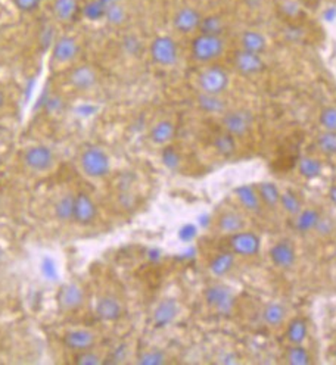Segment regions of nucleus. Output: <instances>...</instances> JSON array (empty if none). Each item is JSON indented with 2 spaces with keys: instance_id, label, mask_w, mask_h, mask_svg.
<instances>
[{
  "instance_id": "6e6d98bb",
  "label": "nucleus",
  "mask_w": 336,
  "mask_h": 365,
  "mask_svg": "<svg viewBox=\"0 0 336 365\" xmlns=\"http://www.w3.org/2000/svg\"><path fill=\"white\" fill-rule=\"evenodd\" d=\"M332 358H333V362L336 364V344L332 346Z\"/></svg>"
},
{
  "instance_id": "c03bdc74",
  "label": "nucleus",
  "mask_w": 336,
  "mask_h": 365,
  "mask_svg": "<svg viewBox=\"0 0 336 365\" xmlns=\"http://www.w3.org/2000/svg\"><path fill=\"white\" fill-rule=\"evenodd\" d=\"M319 124L324 131L336 133V106L323 108L319 115Z\"/></svg>"
},
{
  "instance_id": "a878e982",
  "label": "nucleus",
  "mask_w": 336,
  "mask_h": 365,
  "mask_svg": "<svg viewBox=\"0 0 336 365\" xmlns=\"http://www.w3.org/2000/svg\"><path fill=\"white\" fill-rule=\"evenodd\" d=\"M321 212L316 208H302L298 215L294 216L295 230L299 234H310L315 232V228L320 220Z\"/></svg>"
},
{
  "instance_id": "4c0bfd02",
  "label": "nucleus",
  "mask_w": 336,
  "mask_h": 365,
  "mask_svg": "<svg viewBox=\"0 0 336 365\" xmlns=\"http://www.w3.org/2000/svg\"><path fill=\"white\" fill-rule=\"evenodd\" d=\"M316 147H317V151L324 156H335L336 155V133L323 130L316 137Z\"/></svg>"
},
{
  "instance_id": "e433bc0d",
  "label": "nucleus",
  "mask_w": 336,
  "mask_h": 365,
  "mask_svg": "<svg viewBox=\"0 0 336 365\" xmlns=\"http://www.w3.org/2000/svg\"><path fill=\"white\" fill-rule=\"evenodd\" d=\"M224 30H226V22L218 15H208L203 17L199 24V32L211 34V36H223Z\"/></svg>"
},
{
  "instance_id": "a211bd4d",
  "label": "nucleus",
  "mask_w": 336,
  "mask_h": 365,
  "mask_svg": "<svg viewBox=\"0 0 336 365\" xmlns=\"http://www.w3.org/2000/svg\"><path fill=\"white\" fill-rule=\"evenodd\" d=\"M268 256L276 268L290 270L294 268L297 262V250L289 241H279L270 247Z\"/></svg>"
},
{
  "instance_id": "20e7f679",
  "label": "nucleus",
  "mask_w": 336,
  "mask_h": 365,
  "mask_svg": "<svg viewBox=\"0 0 336 365\" xmlns=\"http://www.w3.org/2000/svg\"><path fill=\"white\" fill-rule=\"evenodd\" d=\"M198 88L203 93L223 95L229 88V73L220 65H208L198 74Z\"/></svg>"
},
{
  "instance_id": "8fccbe9b",
  "label": "nucleus",
  "mask_w": 336,
  "mask_h": 365,
  "mask_svg": "<svg viewBox=\"0 0 336 365\" xmlns=\"http://www.w3.org/2000/svg\"><path fill=\"white\" fill-rule=\"evenodd\" d=\"M124 359H126V349H124V346H120L114 352H112V355L109 358H106V362L120 364V362H122Z\"/></svg>"
},
{
  "instance_id": "f257e3e1",
  "label": "nucleus",
  "mask_w": 336,
  "mask_h": 365,
  "mask_svg": "<svg viewBox=\"0 0 336 365\" xmlns=\"http://www.w3.org/2000/svg\"><path fill=\"white\" fill-rule=\"evenodd\" d=\"M204 301L217 315L229 317L236 308V294L224 283H212L204 290Z\"/></svg>"
},
{
  "instance_id": "5fc2aeb1",
  "label": "nucleus",
  "mask_w": 336,
  "mask_h": 365,
  "mask_svg": "<svg viewBox=\"0 0 336 365\" xmlns=\"http://www.w3.org/2000/svg\"><path fill=\"white\" fill-rule=\"evenodd\" d=\"M199 223H200V225H203V227H207L209 223H211V220H209V216H207V215H204V216H200V218H199Z\"/></svg>"
},
{
  "instance_id": "13d9d810",
  "label": "nucleus",
  "mask_w": 336,
  "mask_h": 365,
  "mask_svg": "<svg viewBox=\"0 0 336 365\" xmlns=\"http://www.w3.org/2000/svg\"><path fill=\"white\" fill-rule=\"evenodd\" d=\"M0 68H2V64H0Z\"/></svg>"
},
{
  "instance_id": "9b49d317",
  "label": "nucleus",
  "mask_w": 336,
  "mask_h": 365,
  "mask_svg": "<svg viewBox=\"0 0 336 365\" xmlns=\"http://www.w3.org/2000/svg\"><path fill=\"white\" fill-rule=\"evenodd\" d=\"M180 315V303L174 298H165L155 305L151 314V323L155 328L171 326Z\"/></svg>"
},
{
  "instance_id": "a18cd8bd",
  "label": "nucleus",
  "mask_w": 336,
  "mask_h": 365,
  "mask_svg": "<svg viewBox=\"0 0 336 365\" xmlns=\"http://www.w3.org/2000/svg\"><path fill=\"white\" fill-rule=\"evenodd\" d=\"M44 0H10V3L21 14H35L41 8Z\"/></svg>"
},
{
  "instance_id": "3c124183",
  "label": "nucleus",
  "mask_w": 336,
  "mask_h": 365,
  "mask_svg": "<svg viewBox=\"0 0 336 365\" xmlns=\"http://www.w3.org/2000/svg\"><path fill=\"white\" fill-rule=\"evenodd\" d=\"M95 111H96V108L92 105H82V106L77 108V113H80L82 117H91V115H93Z\"/></svg>"
},
{
  "instance_id": "603ef678",
  "label": "nucleus",
  "mask_w": 336,
  "mask_h": 365,
  "mask_svg": "<svg viewBox=\"0 0 336 365\" xmlns=\"http://www.w3.org/2000/svg\"><path fill=\"white\" fill-rule=\"evenodd\" d=\"M328 196H329L330 202H332V203L335 205V207H336V185H333V186L329 189Z\"/></svg>"
},
{
  "instance_id": "b1692460",
  "label": "nucleus",
  "mask_w": 336,
  "mask_h": 365,
  "mask_svg": "<svg viewBox=\"0 0 336 365\" xmlns=\"http://www.w3.org/2000/svg\"><path fill=\"white\" fill-rule=\"evenodd\" d=\"M196 105L208 115H223L227 111V104L221 95H209L203 93V91H199V95L196 96Z\"/></svg>"
},
{
  "instance_id": "0eeeda50",
  "label": "nucleus",
  "mask_w": 336,
  "mask_h": 365,
  "mask_svg": "<svg viewBox=\"0 0 336 365\" xmlns=\"http://www.w3.org/2000/svg\"><path fill=\"white\" fill-rule=\"evenodd\" d=\"M254 125V115L248 109H227L221 115L223 130L233 137H243Z\"/></svg>"
},
{
  "instance_id": "a19ab883",
  "label": "nucleus",
  "mask_w": 336,
  "mask_h": 365,
  "mask_svg": "<svg viewBox=\"0 0 336 365\" xmlns=\"http://www.w3.org/2000/svg\"><path fill=\"white\" fill-rule=\"evenodd\" d=\"M104 361H105L104 357L100 355L99 352H96L95 348L77 352V355L74 358V364L77 365H100L104 364Z\"/></svg>"
},
{
  "instance_id": "72a5a7b5",
  "label": "nucleus",
  "mask_w": 336,
  "mask_h": 365,
  "mask_svg": "<svg viewBox=\"0 0 336 365\" xmlns=\"http://www.w3.org/2000/svg\"><path fill=\"white\" fill-rule=\"evenodd\" d=\"M285 362L289 365H310L312 364V357L302 345H290L285 353Z\"/></svg>"
},
{
  "instance_id": "1a4fd4ad",
  "label": "nucleus",
  "mask_w": 336,
  "mask_h": 365,
  "mask_svg": "<svg viewBox=\"0 0 336 365\" xmlns=\"http://www.w3.org/2000/svg\"><path fill=\"white\" fill-rule=\"evenodd\" d=\"M99 83V74L96 68L82 64L70 68L68 74H66V84L77 91H91Z\"/></svg>"
},
{
  "instance_id": "2eb2a0df",
  "label": "nucleus",
  "mask_w": 336,
  "mask_h": 365,
  "mask_svg": "<svg viewBox=\"0 0 336 365\" xmlns=\"http://www.w3.org/2000/svg\"><path fill=\"white\" fill-rule=\"evenodd\" d=\"M97 339H99L97 333L91 328H73L64 335L62 341L68 349L74 352H80L95 348L97 344Z\"/></svg>"
},
{
  "instance_id": "79ce46f5",
  "label": "nucleus",
  "mask_w": 336,
  "mask_h": 365,
  "mask_svg": "<svg viewBox=\"0 0 336 365\" xmlns=\"http://www.w3.org/2000/svg\"><path fill=\"white\" fill-rule=\"evenodd\" d=\"M335 232H336L335 220L332 218L330 215L321 214L320 220H319V223H317V225L315 228V232H312V233H316V236L320 237V238H329Z\"/></svg>"
},
{
  "instance_id": "ddd939ff",
  "label": "nucleus",
  "mask_w": 336,
  "mask_h": 365,
  "mask_svg": "<svg viewBox=\"0 0 336 365\" xmlns=\"http://www.w3.org/2000/svg\"><path fill=\"white\" fill-rule=\"evenodd\" d=\"M82 0H52L50 14L59 24H73L82 17Z\"/></svg>"
},
{
  "instance_id": "393cba45",
  "label": "nucleus",
  "mask_w": 336,
  "mask_h": 365,
  "mask_svg": "<svg viewBox=\"0 0 336 365\" xmlns=\"http://www.w3.org/2000/svg\"><path fill=\"white\" fill-rule=\"evenodd\" d=\"M234 264H236V255L229 250V252H220L217 256L212 258L208 268L212 277L221 279L229 276L230 271L234 268Z\"/></svg>"
},
{
  "instance_id": "4d7b16f0",
  "label": "nucleus",
  "mask_w": 336,
  "mask_h": 365,
  "mask_svg": "<svg viewBox=\"0 0 336 365\" xmlns=\"http://www.w3.org/2000/svg\"><path fill=\"white\" fill-rule=\"evenodd\" d=\"M2 164H3V161H2V156H0V167H2Z\"/></svg>"
},
{
  "instance_id": "7ed1b4c3",
  "label": "nucleus",
  "mask_w": 336,
  "mask_h": 365,
  "mask_svg": "<svg viewBox=\"0 0 336 365\" xmlns=\"http://www.w3.org/2000/svg\"><path fill=\"white\" fill-rule=\"evenodd\" d=\"M80 168L86 177L92 180H104L111 173V158L97 146L86 147L80 155Z\"/></svg>"
},
{
  "instance_id": "37998d69",
  "label": "nucleus",
  "mask_w": 336,
  "mask_h": 365,
  "mask_svg": "<svg viewBox=\"0 0 336 365\" xmlns=\"http://www.w3.org/2000/svg\"><path fill=\"white\" fill-rule=\"evenodd\" d=\"M40 272H41V276L50 283H56L59 279L58 264H56L55 259L50 256H44L40 261Z\"/></svg>"
},
{
  "instance_id": "cd10ccee",
  "label": "nucleus",
  "mask_w": 336,
  "mask_h": 365,
  "mask_svg": "<svg viewBox=\"0 0 336 365\" xmlns=\"http://www.w3.org/2000/svg\"><path fill=\"white\" fill-rule=\"evenodd\" d=\"M241 49L252 53H264L267 49V39L263 32L256 30H245L241 34Z\"/></svg>"
},
{
  "instance_id": "4468645a",
  "label": "nucleus",
  "mask_w": 336,
  "mask_h": 365,
  "mask_svg": "<svg viewBox=\"0 0 336 365\" xmlns=\"http://www.w3.org/2000/svg\"><path fill=\"white\" fill-rule=\"evenodd\" d=\"M124 314V305L114 294L100 296L95 306V315L104 323H114Z\"/></svg>"
},
{
  "instance_id": "49530a36",
  "label": "nucleus",
  "mask_w": 336,
  "mask_h": 365,
  "mask_svg": "<svg viewBox=\"0 0 336 365\" xmlns=\"http://www.w3.org/2000/svg\"><path fill=\"white\" fill-rule=\"evenodd\" d=\"M122 49H124L126 53L131 55V56H136L140 53V49H142V43L140 40L133 36V34H129V36L124 37V40H122Z\"/></svg>"
},
{
  "instance_id": "58836bf2",
  "label": "nucleus",
  "mask_w": 336,
  "mask_h": 365,
  "mask_svg": "<svg viewBox=\"0 0 336 365\" xmlns=\"http://www.w3.org/2000/svg\"><path fill=\"white\" fill-rule=\"evenodd\" d=\"M168 362V355L161 349H148L139 353L136 364L139 365H164Z\"/></svg>"
},
{
  "instance_id": "5701e85b",
  "label": "nucleus",
  "mask_w": 336,
  "mask_h": 365,
  "mask_svg": "<svg viewBox=\"0 0 336 365\" xmlns=\"http://www.w3.org/2000/svg\"><path fill=\"white\" fill-rule=\"evenodd\" d=\"M176 135V125L170 120H161L155 122L149 130V139L153 144L167 146L170 144Z\"/></svg>"
},
{
  "instance_id": "c756f323",
  "label": "nucleus",
  "mask_w": 336,
  "mask_h": 365,
  "mask_svg": "<svg viewBox=\"0 0 336 365\" xmlns=\"http://www.w3.org/2000/svg\"><path fill=\"white\" fill-rule=\"evenodd\" d=\"M74 202H75V193H65L62 195L58 202L55 203V216L56 220L61 223H71L74 216Z\"/></svg>"
},
{
  "instance_id": "aec40b11",
  "label": "nucleus",
  "mask_w": 336,
  "mask_h": 365,
  "mask_svg": "<svg viewBox=\"0 0 336 365\" xmlns=\"http://www.w3.org/2000/svg\"><path fill=\"white\" fill-rule=\"evenodd\" d=\"M217 232L224 236H232L238 232L245 230L246 220L241 211L236 209H226L223 211L216 221Z\"/></svg>"
},
{
  "instance_id": "f704fd0d",
  "label": "nucleus",
  "mask_w": 336,
  "mask_h": 365,
  "mask_svg": "<svg viewBox=\"0 0 336 365\" xmlns=\"http://www.w3.org/2000/svg\"><path fill=\"white\" fill-rule=\"evenodd\" d=\"M279 207L282 208L289 216H294L299 214V211L304 208L302 207V202L301 199L297 196V193L292 190H285V191H280V202H279Z\"/></svg>"
},
{
  "instance_id": "412c9836",
  "label": "nucleus",
  "mask_w": 336,
  "mask_h": 365,
  "mask_svg": "<svg viewBox=\"0 0 336 365\" xmlns=\"http://www.w3.org/2000/svg\"><path fill=\"white\" fill-rule=\"evenodd\" d=\"M233 195H234V199L238 200V203L246 212H250V214L261 212L263 203H261V199L259 196V191H256L255 186H250V185L238 186L233 190Z\"/></svg>"
},
{
  "instance_id": "7c9ffc66",
  "label": "nucleus",
  "mask_w": 336,
  "mask_h": 365,
  "mask_svg": "<svg viewBox=\"0 0 336 365\" xmlns=\"http://www.w3.org/2000/svg\"><path fill=\"white\" fill-rule=\"evenodd\" d=\"M298 173L302 178H306L308 181L316 180L323 173V164L319 158L302 156L298 161Z\"/></svg>"
},
{
  "instance_id": "09e8293b",
  "label": "nucleus",
  "mask_w": 336,
  "mask_h": 365,
  "mask_svg": "<svg viewBox=\"0 0 336 365\" xmlns=\"http://www.w3.org/2000/svg\"><path fill=\"white\" fill-rule=\"evenodd\" d=\"M217 362L226 364V365H234V364H239V357L232 350H226V352H221L217 357Z\"/></svg>"
},
{
  "instance_id": "473e14b6",
  "label": "nucleus",
  "mask_w": 336,
  "mask_h": 365,
  "mask_svg": "<svg viewBox=\"0 0 336 365\" xmlns=\"http://www.w3.org/2000/svg\"><path fill=\"white\" fill-rule=\"evenodd\" d=\"M105 21L112 27H121L126 24L127 9L124 8V5L120 3V0H114L112 3L106 5Z\"/></svg>"
},
{
  "instance_id": "6e6552de",
  "label": "nucleus",
  "mask_w": 336,
  "mask_h": 365,
  "mask_svg": "<svg viewBox=\"0 0 336 365\" xmlns=\"http://www.w3.org/2000/svg\"><path fill=\"white\" fill-rule=\"evenodd\" d=\"M22 162L32 173H48L55 165V155L50 147L44 144L30 146L22 153Z\"/></svg>"
},
{
  "instance_id": "c9c22d12",
  "label": "nucleus",
  "mask_w": 336,
  "mask_h": 365,
  "mask_svg": "<svg viewBox=\"0 0 336 365\" xmlns=\"http://www.w3.org/2000/svg\"><path fill=\"white\" fill-rule=\"evenodd\" d=\"M105 9L106 6L100 0H84L82 6V18L91 22H99L105 19Z\"/></svg>"
},
{
  "instance_id": "4be33fe9",
  "label": "nucleus",
  "mask_w": 336,
  "mask_h": 365,
  "mask_svg": "<svg viewBox=\"0 0 336 365\" xmlns=\"http://www.w3.org/2000/svg\"><path fill=\"white\" fill-rule=\"evenodd\" d=\"M288 310L283 303L280 302H268L261 310V319L268 328H279L286 321Z\"/></svg>"
},
{
  "instance_id": "f3484780",
  "label": "nucleus",
  "mask_w": 336,
  "mask_h": 365,
  "mask_svg": "<svg viewBox=\"0 0 336 365\" xmlns=\"http://www.w3.org/2000/svg\"><path fill=\"white\" fill-rule=\"evenodd\" d=\"M203 15L192 6H182L173 15V27L180 34H192L199 30Z\"/></svg>"
},
{
  "instance_id": "6ab92c4d",
  "label": "nucleus",
  "mask_w": 336,
  "mask_h": 365,
  "mask_svg": "<svg viewBox=\"0 0 336 365\" xmlns=\"http://www.w3.org/2000/svg\"><path fill=\"white\" fill-rule=\"evenodd\" d=\"M233 65L242 75H256L264 71L265 64L260 53H252L248 50H238L233 56Z\"/></svg>"
},
{
  "instance_id": "dca6fc26",
  "label": "nucleus",
  "mask_w": 336,
  "mask_h": 365,
  "mask_svg": "<svg viewBox=\"0 0 336 365\" xmlns=\"http://www.w3.org/2000/svg\"><path fill=\"white\" fill-rule=\"evenodd\" d=\"M56 301H58L61 311L74 312L80 310L84 303V290L75 283H66L59 289Z\"/></svg>"
},
{
  "instance_id": "39448f33",
  "label": "nucleus",
  "mask_w": 336,
  "mask_h": 365,
  "mask_svg": "<svg viewBox=\"0 0 336 365\" xmlns=\"http://www.w3.org/2000/svg\"><path fill=\"white\" fill-rule=\"evenodd\" d=\"M149 55L153 64L162 68H170L178 61V46L170 36H156L151 41Z\"/></svg>"
},
{
  "instance_id": "bb28decb",
  "label": "nucleus",
  "mask_w": 336,
  "mask_h": 365,
  "mask_svg": "<svg viewBox=\"0 0 336 365\" xmlns=\"http://www.w3.org/2000/svg\"><path fill=\"white\" fill-rule=\"evenodd\" d=\"M308 336V323L306 318L295 317L286 327V340L289 345H302Z\"/></svg>"
},
{
  "instance_id": "ea45409f",
  "label": "nucleus",
  "mask_w": 336,
  "mask_h": 365,
  "mask_svg": "<svg viewBox=\"0 0 336 365\" xmlns=\"http://www.w3.org/2000/svg\"><path fill=\"white\" fill-rule=\"evenodd\" d=\"M161 161L167 169L177 171L182 167L183 158H182V153L178 152L174 146L167 144L164 146V149L161 152Z\"/></svg>"
},
{
  "instance_id": "864d4df0",
  "label": "nucleus",
  "mask_w": 336,
  "mask_h": 365,
  "mask_svg": "<svg viewBox=\"0 0 336 365\" xmlns=\"http://www.w3.org/2000/svg\"><path fill=\"white\" fill-rule=\"evenodd\" d=\"M5 106H6V93L0 88V111H2Z\"/></svg>"
},
{
  "instance_id": "423d86ee",
  "label": "nucleus",
  "mask_w": 336,
  "mask_h": 365,
  "mask_svg": "<svg viewBox=\"0 0 336 365\" xmlns=\"http://www.w3.org/2000/svg\"><path fill=\"white\" fill-rule=\"evenodd\" d=\"M50 59L53 65H70L80 55V43L70 34H59L52 43Z\"/></svg>"
},
{
  "instance_id": "2f4dec72",
  "label": "nucleus",
  "mask_w": 336,
  "mask_h": 365,
  "mask_svg": "<svg viewBox=\"0 0 336 365\" xmlns=\"http://www.w3.org/2000/svg\"><path fill=\"white\" fill-rule=\"evenodd\" d=\"M212 147L214 151L223 156V158H230L236 152L238 146H236V137H233L232 134L223 131L216 134L212 137Z\"/></svg>"
},
{
  "instance_id": "c85d7f7f",
  "label": "nucleus",
  "mask_w": 336,
  "mask_h": 365,
  "mask_svg": "<svg viewBox=\"0 0 336 365\" xmlns=\"http://www.w3.org/2000/svg\"><path fill=\"white\" fill-rule=\"evenodd\" d=\"M259 196L261 199V203L268 209H276L280 202V190L279 187L272 181H263L255 186Z\"/></svg>"
},
{
  "instance_id": "9d476101",
  "label": "nucleus",
  "mask_w": 336,
  "mask_h": 365,
  "mask_svg": "<svg viewBox=\"0 0 336 365\" xmlns=\"http://www.w3.org/2000/svg\"><path fill=\"white\" fill-rule=\"evenodd\" d=\"M229 247L238 256H255L261 249V238L252 232L242 230L229 236Z\"/></svg>"
},
{
  "instance_id": "de8ad7c7",
  "label": "nucleus",
  "mask_w": 336,
  "mask_h": 365,
  "mask_svg": "<svg viewBox=\"0 0 336 365\" xmlns=\"http://www.w3.org/2000/svg\"><path fill=\"white\" fill-rule=\"evenodd\" d=\"M198 234V230H196V227L194 224H185L180 227V230H178L177 236L178 238H180L182 242L185 243H189V242H192L194 238L196 237Z\"/></svg>"
},
{
  "instance_id": "f8f14e48",
  "label": "nucleus",
  "mask_w": 336,
  "mask_h": 365,
  "mask_svg": "<svg viewBox=\"0 0 336 365\" xmlns=\"http://www.w3.org/2000/svg\"><path fill=\"white\" fill-rule=\"evenodd\" d=\"M97 218V207L93 199L84 191L75 193L73 221L82 227L92 225Z\"/></svg>"
},
{
  "instance_id": "f03ea898",
  "label": "nucleus",
  "mask_w": 336,
  "mask_h": 365,
  "mask_svg": "<svg viewBox=\"0 0 336 365\" xmlns=\"http://www.w3.org/2000/svg\"><path fill=\"white\" fill-rule=\"evenodd\" d=\"M226 49L223 36H211V34L199 32L190 44L192 58L199 64H211L221 58Z\"/></svg>"
}]
</instances>
